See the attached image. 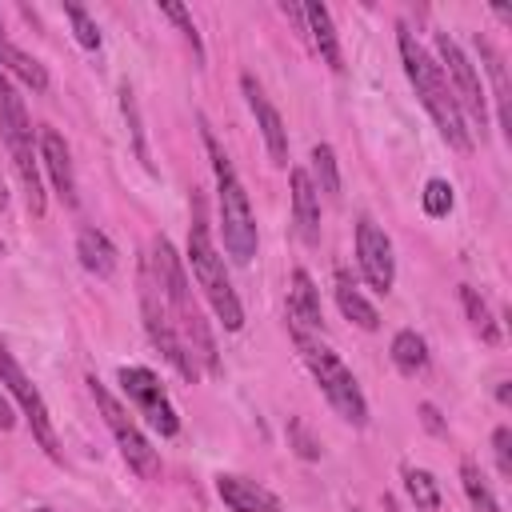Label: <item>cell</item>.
Segmentation results:
<instances>
[{"label": "cell", "instance_id": "16", "mask_svg": "<svg viewBox=\"0 0 512 512\" xmlns=\"http://www.w3.org/2000/svg\"><path fill=\"white\" fill-rule=\"evenodd\" d=\"M288 188H292V220L304 244L320 240V192L308 176V168H292L288 172Z\"/></svg>", "mask_w": 512, "mask_h": 512}, {"label": "cell", "instance_id": "14", "mask_svg": "<svg viewBox=\"0 0 512 512\" xmlns=\"http://www.w3.org/2000/svg\"><path fill=\"white\" fill-rule=\"evenodd\" d=\"M36 148H40V168L48 172V180H52V188H56V196L72 208L76 204V172H72V152H68V140L56 132V128H40V136H36Z\"/></svg>", "mask_w": 512, "mask_h": 512}, {"label": "cell", "instance_id": "30", "mask_svg": "<svg viewBox=\"0 0 512 512\" xmlns=\"http://www.w3.org/2000/svg\"><path fill=\"white\" fill-rule=\"evenodd\" d=\"M160 16H168L180 32H184V40L192 44V56H196V64H204V44H200V32H196V24H192V16H188V8L184 4H172V0H164L160 4Z\"/></svg>", "mask_w": 512, "mask_h": 512}, {"label": "cell", "instance_id": "10", "mask_svg": "<svg viewBox=\"0 0 512 512\" xmlns=\"http://www.w3.org/2000/svg\"><path fill=\"white\" fill-rule=\"evenodd\" d=\"M140 312H144L148 340L160 348V356H164L184 380H200V368L192 364V356L184 352V344H180V336H176V328H172V320H168V308H164V296H160V288H156V280H152L148 260H140Z\"/></svg>", "mask_w": 512, "mask_h": 512}, {"label": "cell", "instance_id": "15", "mask_svg": "<svg viewBox=\"0 0 512 512\" xmlns=\"http://www.w3.org/2000/svg\"><path fill=\"white\" fill-rule=\"evenodd\" d=\"M216 496L224 500L228 512H280V496L248 476L236 472H220L216 476Z\"/></svg>", "mask_w": 512, "mask_h": 512}, {"label": "cell", "instance_id": "21", "mask_svg": "<svg viewBox=\"0 0 512 512\" xmlns=\"http://www.w3.org/2000/svg\"><path fill=\"white\" fill-rule=\"evenodd\" d=\"M336 308L344 312V320H352L356 328H364V332H376L380 328V312H376V304L344 276V272H336Z\"/></svg>", "mask_w": 512, "mask_h": 512}, {"label": "cell", "instance_id": "39", "mask_svg": "<svg viewBox=\"0 0 512 512\" xmlns=\"http://www.w3.org/2000/svg\"><path fill=\"white\" fill-rule=\"evenodd\" d=\"M0 260H4V240H0Z\"/></svg>", "mask_w": 512, "mask_h": 512}, {"label": "cell", "instance_id": "37", "mask_svg": "<svg viewBox=\"0 0 512 512\" xmlns=\"http://www.w3.org/2000/svg\"><path fill=\"white\" fill-rule=\"evenodd\" d=\"M0 208H8V188H4V180H0Z\"/></svg>", "mask_w": 512, "mask_h": 512}, {"label": "cell", "instance_id": "36", "mask_svg": "<svg viewBox=\"0 0 512 512\" xmlns=\"http://www.w3.org/2000/svg\"><path fill=\"white\" fill-rule=\"evenodd\" d=\"M496 400H500V404H508V380H500V388H496Z\"/></svg>", "mask_w": 512, "mask_h": 512}, {"label": "cell", "instance_id": "35", "mask_svg": "<svg viewBox=\"0 0 512 512\" xmlns=\"http://www.w3.org/2000/svg\"><path fill=\"white\" fill-rule=\"evenodd\" d=\"M16 424V416H12V404H8V396H4V388H0V428L8 432Z\"/></svg>", "mask_w": 512, "mask_h": 512}, {"label": "cell", "instance_id": "34", "mask_svg": "<svg viewBox=\"0 0 512 512\" xmlns=\"http://www.w3.org/2000/svg\"><path fill=\"white\" fill-rule=\"evenodd\" d=\"M420 416H424V424H428L432 432H444V424H440V412H436L432 404H420Z\"/></svg>", "mask_w": 512, "mask_h": 512}, {"label": "cell", "instance_id": "24", "mask_svg": "<svg viewBox=\"0 0 512 512\" xmlns=\"http://www.w3.org/2000/svg\"><path fill=\"white\" fill-rule=\"evenodd\" d=\"M460 488H464L472 512H500V500L492 496V488H488V480H484L476 460H460Z\"/></svg>", "mask_w": 512, "mask_h": 512}, {"label": "cell", "instance_id": "25", "mask_svg": "<svg viewBox=\"0 0 512 512\" xmlns=\"http://www.w3.org/2000/svg\"><path fill=\"white\" fill-rule=\"evenodd\" d=\"M312 184H316V192H324V196H340V164H336V148L332 144H316L312 148Z\"/></svg>", "mask_w": 512, "mask_h": 512}, {"label": "cell", "instance_id": "13", "mask_svg": "<svg viewBox=\"0 0 512 512\" xmlns=\"http://www.w3.org/2000/svg\"><path fill=\"white\" fill-rule=\"evenodd\" d=\"M240 92H244V100H248V112L256 116V128H260L264 148H268V160H272L276 168H288V128H284L276 104L268 100V92L260 88V80H256L252 72L240 76Z\"/></svg>", "mask_w": 512, "mask_h": 512}, {"label": "cell", "instance_id": "1", "mask_svg": "<svg viewBox=\"0 0 512 512\" xmlns=\"http://www.w3.org/2000/svg\"><path fill=\"white\" fill-rule=\"evenodd\" d=\"M148 268H152V280L164 296V308H168V320L184 344V352L192 356V364L208 376L220 372V356H216V340H212V328L192 296V284H188V272H184V260L176 256L172 240L168 236H152L148 244Z\"/></svg>", "mask_w": 512, "mask_h": 512}, {"label": "cell", "instance_id": "6", "mask_svg": "<svg viewBox=\"0 0 512 512\" xmlns=\"http://www.w3.org/2000/svg\"><path fill=\"white\" fill-rule=\"evenodd\" d=\"M292 340H296L300 360L308 364L316 388H320L324 400L336 408V416L348 420L352 428H364V424H368V400H364V392H360L352 368H348L324 340H316V332H300V328H292Z\"/></svg>", "mask_w": 512, "mask_h": 512}, {"label": "cell", "instance_id": "2", "mask_svg": "<svg viewBox=\"0 0 512 512\" xmlns=\"http://www.w3.org/2000/svg\"><path fill=\"white\" fill-rule=\"evenodd\" d=\"M396 48H400V64H404V76L408 84L416 88V100L424 104V112L432 116L436 132L444 136L448 148L456 152H472V128L464 124L456 100H452V88L440 72V64L432 60V52L416 40V32L408 24H396Z\"/></svg>", "mask_w": 512, "mask_h": 512}, {"label": "cell", "instance_id": "32", "mask_svg": "<svg viewBox=\"0 0 512 512\" xmlns=\"http://www.w3.org/2000/svg\"><path fill=\"white\" fill-rule=\"evenodd\" d=\"M288 444L296 448L300 460H320V440L308 432L304 420H292V424H288Z\"/></svg>", "mask_w": 512, "mask_h": 512}, {"label": "cell", "instance_id": "11", "mask_svg": "<svg viewBox=\"0 0 512 512\" xmlns=\"http://www.w3.org/2000/svg\"><path fill=\"white\" fill-rule=\"evenodd\" d=\"M116 380H120L128 404L136 408V416H144V424L152 432H160V436H176L180 432V416H176V408H172V400H168V392H164V384H160V376L152 368L124 364L116 372Z\"/></svg>", "mask_w": 512, "mask_h": 512}, {"label": "cell", "instance_id": "17", "mask_svg": "<svg viewBox=\"0 0 512 512\" xmlns=\"http://www.w3.org/2000/svg\"><path fill=\"white\" fill-rule=\"evenodd\" d=\"M320 320H324L320 288H316V280L308 276V268H296V272H292V288H288V328L320 332Z\"/></svg>", "mask_w": 512, "mask_h": 512}, {"label": "cell", "instance_id": "3", "mask_svg": "<svg viewBox=\"0 0 512 512\" xmlns=\"http://www.w3.org/2000/svg\"><path fill=\"white\" fill-rule=\"evenodd\" d=\"M188 268H192V280L196 288L204 292V300L212 304L216 320L224 324V332H240L244 328V308H240V296L228 280V268H224V256L212 240V224H208V212H204V200L200 192H192V224H188Z\"/></svg>", "mask_w": 512, "mask_h": 512}, {"label": "cell", "instance_id": "9", "mask_svg": "<svg viewBox=\"0 0 512 512\" xmlns=\"http://www.w3.org/2000/svg\"><path fill=\"white\" fill-rule=\"evenodd\" d=\"M0 388H4V396L16 400V408L24 412V420H28V428H32V440H36L52 460H60V436H56L52 412H48L40 388L32 384V376H28V372L20 368V360L12 356V348H8L4 336H0Z\"/></svg>", "mask_w": 512, "mask_h": 512}, {"label": "cell", "instance_id": "22", "mask_svg": "<svg viewBox=\"0 0 512 512\" xmlns=\"http://www.w3.org/2000/svg\"><path fill=\"white\" fill-rule=\"evenodd\" d=\"M388 352H392V364H396L400 376H420L428 368V340L416 328H400L392 336V348Z\"/></svg>", "mask_w": 512, "mask_h": 512}, {"label": "cell", "instance_id": "27", "mask_svg": "<svg viewBox=\"0 0 512 512\" xmlns=\"http://www.w3.org/2000/svg\"><path fill=\"white\" fill-rule=\"evenodd\" d=\"M64 16H68V24H72L76 44H80V48H88V52H100L104 36H100V24L88 16V8H80V4H64Z\"/></svg>", "mask_w": 512, "mask_h": 512}, {"label": "cell", "instance_id": "23", "mask_svg": "<svg viewBox=\"0 0 512 512\" xmlns=\"http://www.w3.org/2000/svg\"><path fill=\"white\" fill-rule=\"evenodd\" d=\"M460 304H464V316H468L472 332H476L484 344H496V340H500V328H496V320H492L488 300H484L472 284H460Z\"/></svg>", "mask_w": 512, "mask_h": 512}, {"label": "cell", "instance_id": "33", "mask_svg": "<svg viewBox=\"0 0 512 512\" xmlns=\"http://www.w3.org/2000/svg\"><path fill=\"white\" fill-rule=\"evenodd\" d=\"M492 452H496L500 476L508 480V476H512V428H508V424H500V428L492 432Z\"/></svg>", "mask_w": 512, "mask_h": 512}, {"label": "cell", "instance_id": "8", "mask_svg": "<svg viewBox=\"0 0 512 512\" xmlns=\"http://www.w3.org/2000/svg\"><path fill=\"white\" fill-rule=\"evenodd\" d=\"M432 44H436V56H432V60L440 64V72H444V80H448V88H452V100H456L464 124L472 120L476 132L484 136V132H488V96H484V84H480L476 64L468 60V52H464L448 32H436Z\"/></svg>", "mask_w": 512, "mask_h": 512}, {"label": "cell", "instance_id": "29", "mask_svg": "<svg viewBox=\"0 0 512 512\" xmlns=\"http://www.w3.org/2000/svg\"><path fill=\"white\" fill-rule=\"evenodd\" d=\"M476 52H480V60H484V68L492 72V80H496V100H500V124H508V116H504V100H508V80H504V56L484 40V36H476Z\"/></svg>", "mask_w": 512, "mask_h": 512}, {"label": "cell", "instance_id": "38", "mask_svg": "<svg viewBox=\"0 0 512 512\" xmlns=\"http://www.w3.org/2000/svg\"><path fill=\"white\" fill-rule=\"evenodd\" d=\"M348 512H364V508H356V504H352V508H348Z\"/></svg>", "mask_w": 512, "mask_h": 512}, {"label": "cell", "instance_id": "26", "mask_svg": "<svg viewBox=\"0 0 512 512\" xmlns=\"http://www.w3.org/2000/svg\"><path fill=\"white\" fill-rule=\"evenodd\" d=\"M404 492L424 512H436L440 508V484H436V476L428 468H404Z\"/></svg>", "mask_w": 512, "mask_h": 512}, {"label": "cell", "instance_id": "18", "mask_svg": "<svg viewBox=\"0 0 512 512\" xmlns=\"http://www.w3.org/2000/svg\"><path fill=\"white\" fill-rule=\"evenodd\" d=\"M304 32H308L316 56H320L332 72H344V52H340L336 24H332V12H328L320 0H308V4H304Z\"/></svg>", "mask_w": 512, "mask_h": 512}, {"label": "cell", "instance_id": "31", "mask_svg": "<svg viewBox=\"0 0 512 512\" xmlns=\"http://www.w3.org/2000/svg\"><path fill=\"white\" fill-rule=\"evenodd\" d=\"M120 108H124V120H128V128H132V144H136V156H140L144 164H152V160H148V148H144V132H140V112H136V96H132V84H128V80L120 84Z\"/></svg>", "mask_w": 512, "mask_h": 512}, {"label": "cell", "instance_id": "4", "mask_svg": "<svg viewBox=\"0 0 512 512\" xmlns=\"http://www.w3.org/2000/svg\"><path fill=\"white\" fill-rule=\"evenodd\" d=\"M200 136H204V148H208V160H212V176H216V212H220V236H224V252L236 260V264H248L256 256V216H252V204H248V192L228 160V152L220 148V140L212 136V128L200 120Z\"/></svg>", "mask_w": 512, "mask_h": 512}, {"label": "cell", "instance_id": "5", "mask_svg": "<svg viewBox=\"0 0 512 512\" xmlns=\"http://www.w3.org/2000/svg\"><path fill=\"white\" fill-rule=\"evenodd\" d=\"M0 140L12 156V168L24 184V196H28V212L32 216H44V184H40V148H36V132H32V120H28V108H24V96L16 92L12 76L0 68Z\"/></svg>", "mask_w": 512, "mask_h": 512}, {"label": "cell", "instance_id": "20", "mask_svg": "<svg viewBox=\"0 0 512 512\" xmlns=\"http://www.w3.org/2000/svg\"><path fill=\"white\" fill-rule=\"evenodd\" d=\"M76 256H80V268L84 272H92L96 280H108L112 272H116V244L100 232V228H80V236H76Z\"/></svg>", "mask_w": 512, "mask_h": 512}, {"label": "cell", "instance_id": "12", "mask_svg": "<svg viewBox=\"0 0 512 512\" xmlns=\"http://www.w3.org/2000/svg\"><path fill=\"white\" fill-rule=\"evenodd\" d=\"M356 264H360V276L368 280V288H376L384 296L392 292V284H396L392 240H388V232L372 216H360L356 220Z\"/></svg>", "mask_w": 512, "mask_h": 512}, {"label": "cell", "instance_id": "28", "mask_svg": "<svg viewBox=\"0 0 512 512\" xmlns=\"http://www.w3.org/2000/svg\"><path fill=\"white\" fill-rule=\"evenodd\" d=\"M420 204H424V216H432V220L448 216V212H452V204H456L452 184H448V180H440V176H432V180L424 184V192H420Z\"/></svg>", "mask_w": 512, "mask_h": 512}, {"label": "cell", "instance_id": "7", "mask_svg": "<svg viewBox=\"0 0 512 512\" xmlns=\"http://www.w3.org/2000/svg\"><path fill=\"white\" fill-rule=\"evenodd\" d=\"M88 392H92V400H96V408H100V416H104V424H108V432H112V440H116L124 464H128L140 480H156V476H160V456H156L152 440L140 432V424L128 416V408H124V404L108 392V384H100L96 376H88Z\"/></svg>", "mask_w": 512, "mask_h": 512}, {"label": "cell", "instance_id": "19", "mask_svg": "<svg viewBox=\"0 0 512 512\" xmlns=\"http://www.w3.org/2000/svg\"><path fill=\"white\" fill-rule=\"evenodd\" d=\"M0 68H4L12 80H20L24 88H32L36 96L48 92V72H44V64H40L32 52H24L20 44H12L8 32H4V24H0Z\"/></svg>", "mask_w": 512, "mask_h": 512}]
</instances>
